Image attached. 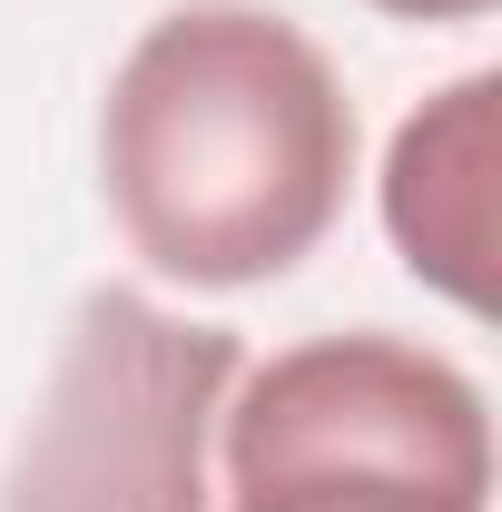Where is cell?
Returning <instances> with one entry per match:
<instances>
[{
  "label": "cell",
  "instance_id": "cell-4",
  "mask_svg": "<svg viewBox=\"0 0 502 512\" xmlns=\"http://www.w3.org/2000/svg\"><path fill=\"white\" fill-rule=\"evenodd\" d=\"M493 168H502V79L463 69L434 89L384 148V237L394 256L453 296L463 316L493 306Z\"/></svg>",
  "mask_w": 502,
  "mask_h": 512
},
{
  "label": "cell",
  "instance_id": "cell-2",
  "mask_svg": "<svg viewBox=\"0 0 502 512\" xmlns=\"http://www.w3.org/2000/svg\"><path fill=\"white\" fill-rule=\"evenodd\" d=\"M227 512H493L483 384L414 335H306L227 384Z\"/></svg>",
  "mask_w": 502,
  "mask_h": 512
},
{
  "label": "cell",
  "instance_id": "cell-1",
  "mask_svg": "<svg viewBox=\"0 0 502 512\" xmlns=\"http://www.w3.org/2000/svg\"><path fill=\"white\" fill-rule=\"evenodd\" d=\"M99 188L119 237L178 286L306 266L355 188V99L286 10L188 0L148 20L99 99Z\"/></svg>",
  "mask_w": 502,
  "mask_h": 512
},
{
  "label": "cell",
  "instance_id": "cell-3",
  "mask_svg": "<svg viewBox=\"0 0 502 512\" xmlns=\"http://www.w3.org/2000/svg\"><path fill=\"white\" fill-rule=\"evenodd\" d=\"M237 375L247 345L227 325H188L138 286H89L50 355L40 414L0 463V512H207Z\"/></svg>",
  "mask_w": 502,
  "mask_h": 512
},
{
  "label": "cell",
  "instance_id": "cell-5",
  "mask_svg": "<svg viewBox=\"0 0 502 512\" xmlns=\"http://www.w3.org/2000/svg\"><path fill=\"white\" fill-rule=\"evenodd\" d=\"M365 10H384V20H424V30H434V20H483L493 0H365Z\"/></svg>",
  "mask_w": 502,
  "mask_h": 512
}]
</instances>
